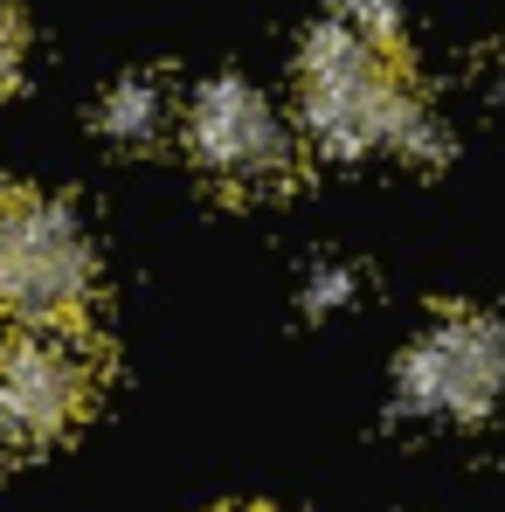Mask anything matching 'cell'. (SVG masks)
Instances as JSON below:
<instances>
[{
  "label": "cell",
  "instance_id": "8992f818",
  "mask_svg": "<svg viewBox=\"0 0 505 512\" xmlns=\"http://www.w3.org/2000/svg\"><path fill=\"white\" fill-rule=\"evenodd\" d=\"M173 125H180L173 84H167V77H153V70L118 77L111 97L97 104V132H104V139H118V146H160Z\"/></svg>",
  "mask_w": 505,
  "mask_h": 512
},
{
  "label": "cell",
  "instance_id": "6da1fadb",
  "mask_svg": "<svg viewBox=\"0 0 505 512\" xmlns=\"http://www.w3.org/2000/svg\"><path fill=\"white\" fill-rule=\"evenodd\" d=\"M298 125L326 160H367L402 153L416 167L443 160V132L409 90L402 42H381L353 28L346 14L319 21L298 56Z\"/></svg>",
  "mask_w": 505,
  "mask_h": 512
},
{
  "label": "cell",
  "instance_id": "52a82bcc",
  "mask_svg": "<svg viewBox=\"0 0 505 512\" xmlns=\"http://www.w3.org/2000/svg\"><path fill=\"white\" fill-rule=\"evenodd\" d=\"M339 14L381 42H402V21H409V0H339Z\"/></svg>",
  "mask_w": 505,
  "mask_h": 512
},
{
  "label": "cell",
  "instance_id": "5b68a950",
  "mask_svg": "<svg viewBox=\"0 0 505 512\" xmlns=\"http://www.w3.org/2000/svg\"><path fill=\"white\" fill-rule=\"evenodd\" d=\"M180 132L194 167L229 194H263L291 180V132L270 111V97L243 77H215L180 104Z\"/></svg>",
  "mask_w": 505,
  "mask_h": 512
},
{
  "label": "cell",
  "instance_id": "30bf717a",
  "mask_svg": "<svg viewBox=\"0 0 505 512\" xmlns=\"http://www.w3.org/2000/svg\"><path fill=\"white\" fill-rule=\"evenodd\" d=\"M0 201H7V194H0Z\"/></svg>",
  "mask_w": 505,
  "mask_h": 512
},
{
  "label": "cell",
  "instance_id": "7a4b0ae2",
  "mask_svg": "<svg viewBox=\"0 0 505 512\" xmlns=\"http://www.w3.org/2000/svg\"><path fill=\"white\" fill-rule=\"evenodd\" d=\"M104 395V340L84 319L28 326L0 346V457H35L63 443Z\"/></svg>",
  "mask_w": 505,
  "mask_h": 512
},
{
  "label": "cell",
  "instance_id": "277c9868",
  "mask_svg": "<svg viewBox=\"0 0 505 512\" xmlns=\"http://www.w3.org/2000/svg\"><path fill=\"white\" fill-rule=\"evenodd\" d=\"M505 395V326L443 305L395 360V409L416 423H485Z\"/></svg>",
  "mask_w": 505,
  "mask_h": 512
},
{
  "label": "cell",
  "instance_id": "3957f363",
  "mask_svg": "<svg viewBox=\"0 0 505 512\" xmlns=\"http://www.w3.org/2000/svg\"><path fill=\"white\" fill-rule=\"evenodd\" d=\"M90 291H97V250L77 208L42 194H7L0 201V312L21 326H56V319H84Z\"/></svg>",
  "mask_w": 505,
  "mask_h": 512
},
{
  "label": "cell",
  "instance_id": "ba28073f",
  "mask_svg": "<svg viewBox=\"0 0 505 512\" xmlns=\"http://www.w3.org/2000/svg\"><path fill=\"white\" fill-rule=\"evenodd\" d=\"M21 56H28V28H21V14L0 0V97L14 90V77H21Z\"/></svg>",
  "mask_w": 505,
  "mask_h": 512
},
{
  "label": "cell",
  "instance_id": "9c48e42d",
  "mask_svg": "<svg viewBox=\"0 0 505 512\" xmlns=\"http://www.w3.org/2000/svg\"><path fill=\"white\" fill-rule=\"evenodd\" d=\"M215 512H270V506H215Z\"/></svg>",
  "mask_w": 505,
  "mask_h": 512
}]
</instances>
